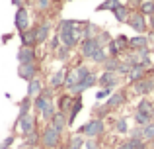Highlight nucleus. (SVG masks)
Segmentation results:
<instances>
[{
    "label": "nucleus",
    "instance_id": "38",
    "mask_svg": "<svg viewBox=\"0 0 154 149\" xmlns=\"http://www.w3.org/2000/svg\"><path fill=\"white\" fill-rule=\"evenodd\" d=\"M115 130L119 131V134H127L129 131V124H127V118H119L115 122Z\"/></svg>",
    "mask_w": 154,
    "mask_h": 149
},
{
    "label": "nucleus",
    "instance_id": "41",
    "mask_svg": "<svg viewBox=\"0 0 154 149\" xmlns=\"http://www.w3.org/2000/svg\"><path fill=\"white\" fill-rule=\"evenodd\" d=\"M111 92H113V88H102V90L96 92V96H98V98H105V96H109Z\"/></svg>",
    "mask_w": 154,
    "mask_h": 149
},
{
    "label": "nucleus",
    "instance_id": "24",
    "mask_svg": "<svg viewBox=\"0 0 154 149\" xmlns=\"http://www.w3.org/2000/svg\"><path fill=\"white\" fill-rule=\"evenodd\" d=\"M72 102H74V98H72L70 94H63L59 98V112H63V114H68L72 108Z\"/></svg>",
    "mask_w": 154,
    "mask_h": 149
},
{
    "label": "nucleus",
    "instance_id": "27",
    "mask_svg": "<svg viewBox=\"0 0 154 149\" xmlns=\"http://www.w3.org/2000/svg\"><path fill=\"white\" fill-rule=\"evenodd\" d=\"M137 110H139V112H144V114H148L150 118H154V104L150 102V100H146V98H143V100L139 102Z\"/></svg>",
    "mask_w": 154,
    "mask_h": 149
},
{
    "label": "nucleus",
    "instance_id": "3",
    "mask_svg": "<svg viewBox=\"0 0 154 149\" xmlns=\"http://www.w3.org/2000/svg\"><path fill=\"white\" fill-rule=\"evenodd\" d=\"M60 135H63V134H60V131L49 122L45 126V130H43V134H41V143L47 149H55L57 145H59V141H60Z\"/></svg>",
    "mask_w": 154,
    "mask_h": 149
},
{
    "label": "nucleus",
    "instance_id": "12",
    "mask_svg": "<svg viewBox=\"0 0 154 149\" xmlns=\"http://www.w3.org/2000/svg\"><path fill=\"white\" fill-rule=\"evenodd\" d=\"M96 83H98V75H96V73H90L86 79L82 80V83H78L74 88H72L70 94H80V92H84V90H88V88H92Z\"/></svg>",
    "mask_w": 154,
    "mask_h": 149
},
{
    "label": "nucleus",
    "instance_id": "15",
    "mask_svg": "<svg viewBox=\"0 0 154 149\" xmlns=\"http://www.w3.org/2000/svg\"><path fill=\"white\" fill-rule=\"evenodd\" d=\"M144 76H146V67L133 65L131 69H129V73H127V80H129V83H137V80L144 79Z\"/></svg>",
    "mask_w": 154,
    "mask_h": 149
},
{
    "label": "nucleus",
    "instance_id": "10",
    "mask_svg": "<svg viewBox=\"0 0 154 149\" xmlns=\"http://www.w3.org/2000/svg\"><path fill=\"white\" fill-rule=\"evenodd\" d=\"M98 49H100V43H98V39H96V37L82 39V41H80V53H82V57L90 59Z\"/></svg>",
    "mask_w": 154,
    "mask_h": 149
},
{
    "label": "nucleus",
    "instance_id": "6",
    "mask_svg": "<svg viewBox=\"0 0 154 149\" xmlns=\"http://www.w3.org/2000/svg\"><path fill=\"white\" fill-rule=\"evenodd\" d=\"M127 24H129V26H131L135 31H139V34H144V31H146V28H148V24H146V16L140 14L139 10L133 12V14L129 16Z\"/></svg>",
    "mask_w": 154,
    "mask_h": 149
},
{
    "label": "nucleus",
    "instance_id": "14",
    "mask_svg": "<svg viewBox=\"0 0 154 149\" xmlns=\"http://www.w3.org/2000/svg\"><path fill=\"white\" fill-rule=\"evenodd\" d=\"M66 75H68V71L64 69H57L55 73L51 75V79H49V84H51V88H60V86H64V80H66Z\"/></svg>",
    "mask_w": 154,
    "mask_h": 149
},
{
    "label": "nucleus",
    "instance_id": "32",
    "mask_svg": "<svg viewBox=\"0 0 154 149\" xmlns=\"http://www.w3.org/2000/svg\"><path fill=\"white\" fill-rule=\"evenodd\" d=\"M90 59H92V61H94V63H102V65H103V63H105V61H107V59H109V55L105 53V49H103V47H100V49L96 51V53L92 55Z\"/></svg>",
    "mask_w": 154,
    "mask_h": 149
},
{
    "label": "nucleus",
    "instance_id": "5",
    "mask_svg": "<svg viewBox=\"0 0 154 149\" xmlns=\"http://www.w3.org/2000/svg\"><path fill=\"white\" fill-rule=\"evenodd\" d=\"M14 24H16V30L18 31H26L31 28V22H29V12H27L26 6H18V12H16V18H14Z\"/></svg>",
    "mask_w": 154,
    "mask_h": 149
},
{
    "label": "nucleus",
    "instance_id": "21",
    "mask_svg": "<svg viewBox=\"0 0 154 149\" xmlns=\"http://www.w3.org/2000/svg\"><path fill=\"white\" fill-rule=\"evenodd\" d=\"M148 47V39L144 35H135V37H129V49H146Z\"/></svg>",
    "mask_w": 154,
    "mask_h": 149
},
{
    "label": "nucleus",
    "instance_id": "31",
    "mask_svg": "<svg viewBox=\"0 0 154 149\" xmlns=\"http://www.w3.org/2000/svg\"><path fill=\"white\" fill-rule=\"evenodd\" d=\"M55 112H57V110H55V104H53V100H51V102L41 110V118H43V120H47V122H51V118L55 116Z\"/></svg>",
    "mask_w": 154,
    "mask_h": 149
},
{
    "label": "nucleus",
    "instance_id": "13",
    "mask_svg": "<svg viewBox=\"0 0 154 149\" xmlns=\"http://www.w3.org/2000/svg\"><path fill=\"white\" fill-rule=\"evenodd\" d=\"M18 61H20V65H23V63H33L35 61V47L22 45V49L18 51Z\"/></svg>",
    "mask_w": 154,
    "mask_h": 149
},
{
    "label": "nucleus",
    "instance_id": "19",
    "mask_svg": "<svg viewBox=\"0 0 154 149\" xmlns=\"http://www.w3.org/2000/svg\"><path fill=\"white\" fill-rule=\"evenodd\" d=\"M113 16H115V20H117V22H127V20H129V16H131V10H129V6H127V4H117V6L115 8H113Z\"/></svg>",
    "mask_w": 154,
    "mask_h": 149
},
{
    "label": "nucleus",
    "instance_id": "4",
    "mask_svg": "<svg viewBox=\"0 0 154 149\" xmlns=\"http://www.w3.org/2000/svg\"><path fill=\"white\" fill-rule=\"evenodd\" d=\"M105 131V124L102 118H94L90 120V122L86 124V126H82L78 130V134H84L86 138H96V135H102Z\"/></svg>",
    "mask_w": 154,
    "mask_h": 149
},
{
    "label": "nucleus",
    "instance_id": "20",
    "mask_svg": "<svg viewBox=\"0 0 154 149\" xmlns=\"http://www.w3.org/2000/svg\"><path fill=\"white\" fill-rule=\"evenodd\" d=\"M20 37H22V45H29V47H35L37 39H35V28H29L26 31H20Z\"/></svg>",
    "mask_w": 154,
    "mask_h": 149
},
{
    "label": "nucleus",
    "instance_id": "11",
    "mask_svg": "<svg viewBox=\"0 0 154 149\" xmlns=\"http://www.w3.org/2000/svg\"><path fill=\"white\" fill-rule=\"evenodd\" d=\"M35 75H37V65H35V61L20 65V69H18V76H20V79H23V80L29 83L31 79H35Z\"/></svg>",
    "mask_w": 154,
    "mask_h": 149
},
{
    "label": "nucleus",
    "instance_id": "2",
    "mask_svg": "<svg viewBox=\"0 0 154 149\" xmlns=\"http://www.w3.org/2000/svg\"><path fill=\"white\" fill-rule=\"evenodd\" d=\"M92 71L88 69L86 65H80V67H76V69H72V71H68V75H66V80H64V88H66L68 92L72 90V88L76 86L78 83H82L84 79H86L88 75H90Z\"/></svg>",
    "mask_w": 154,
    "mask_h": 149
},
{
    "label": "nucleus",
    "instance_id": "30",
    "mask_svg": "<svg viewBox=\"0 0 154 149\" xmlns=\"http://www.w3.org/2000/svg\"><path fill=\"white\" fill-rule=\"evenodd\" d=\"M143 139L144 141H152L154 139V120L148 122L146 126H143Z\"/></svg>",
    "mask_w": 154,
    "mask_h": 149
},
{
    "label": "nucleus",
    "instance_id": "37",
    "mask_svg": "<svg viewBox=\"0 0 154 149\" xmlns=\"http://www.w3.org/2000/svg\"><path fill=\"white\" fill-rule=\"evenodd\" d=\"M29 106H31V102H29V96H27L26 100H22V104H20V112H18V120L22 118V116H26V114H29Z\"/></svg>",
    "mask_w": 154,
    "mask_h": 149
},
{
    "label": "nucleus",
    "instance_id": "8",
    "mask_svg": "<svg viewBox=\"0 0 154 149\" xmlns=\"http://www.w3.org/2000/svg\"><path fill=\"white\" fill-rule=\"evenodd\" d=\"M51 98H53V88H43V90L33 98V108L41 114V110L51 102Z\"/></svg>",
    "mask_w": 154,
    "mask_h": 149
},
{
    "label": "nucleus",
    "instance_id": "36",
    "mask_svg": "<svg viewBox=\"0 0 154 149\" xmlns=\"http://www.w3.org/2000/svg\"><path fill=\"white\" fill-rule=\"evenodd\" d=\"M84 138H82V134H78V135H74V138L70 139V145H68V149H82L84 147Z\"/></svg>",
    "mask_w": 154,
    "mask_h": 149
},
{
    "label": "nucleus",
    "instance_id": "26",
    "mask_svg": "<svg viewBox=\"0 0 154 149\" xmlns=\"http://www.w3.org/2000/svg\"><path fill=\"white\" fill-rule=\"evenodd\" d=\"M117 149H144V139H135L129 138L127 141H123Z\"/></svg>",
    "mask_w": 154,
    "mask_h": 149
},
{
    "label": "nucleus",
    "instance_id": "35",
    "mask_svg": "<svg viewBox=\"0 0 154 149\" xmlns=\"http://www.w3.org/2000/svg\"><path fill=\"white\" fill-rule=\"evenodd\" d=\"M135 122L139 124V126H146L148 122H152V118L148 114H144V112H139V110H137L135 112Z\"/></svg>",
    "mask_w": 154,
    "mask_h": 149
},
{
    "label": "nucleus",
    "instance_id": "7",
    "mask_svg": "<svg viewBox=\"0 0 154 149\" xmlns=\"http://www.w3.org/2000/svg\"><path fill=\"white\" fill-rule=\"evenodd\" d=\"M18 128H20V131H22L26 138L31 135V134H35V116L33 114L22 116V118L18 120Z\"/></svg>",
    "mask_w": 154,
    "mask_h": 149
},
{
    "label": "nucleus",
    "instance_id": "9",
    "mask_svg": "<svg viewBox=\"0 0 154 149\" xmlns=\"http://www.w3.org/2000/svg\"><path fill=\"white\" fill-rule=\"evenodd\" d=\"M133 90H135L137 94H140V96L150 94V92L154 90V79H146V76H144V79L133 83Z\"/></svg>",
    "mask_w": 154,
    "mask_h": 149
},
{
    "label": "nucleus",
    "instance_id": "34",
    "mask_svg": "<svg viewBox=\"0 0 154 149\" xmlns=\"http://www.w3.org/2000/svg\"><path fill=\"white\" fill-rule=\"evenodd\" d=\"M113 41H115V45H117L119 51H127L129 49V37H127V35H117Z\"/></svg>",
    "mask_w": 154,
    "mask_h": 149
},
{
    "label": "nucleus",
    "instance_id": "43",
    "mask_svg": "<svg viewBox=\"0 0 154 149\" xmlns=\"http://www.w3.org/2000/svg\"><path fill=\"white\" fill-rule=\"evenodd\" d=\"M10 143H12V138H8V139H6L4 143H0V149H6L8 145H10Z\"/></svg>",
    "mask_w": 154,
    "mask_h": 149
},
{
    "label": "nucleus",
    "instance_id": "29",
    "mask_svg": "<svg viewBox=\"0 0 154 149\" xmlns=\"http://www.w3.org/2000/svg\"><path fill=\"white\" fill-rule=\"evenodd\" d=\"M139 12L144 16H152L154 14V2L150 0H143V2H139Z\"/></svg>",
    "mask_w": 154,
    "mask_h": 149
},
{
    "label": "nucleus",
    "instance_id": "39",
    "mask_svg": "<svg viewBox=\"0 0 154 149\" xmlns=\"http://www.w3.org/2000/svg\"><path fill=\"white\" fill-rule=\"evenodd\" d=\"M68 55H70V47H66V45H60L59 49H57V57L63 61V59H68Z\"/></svg>",
    "mask_w": 154,
    "mask_h": 149
},
{
    "label": "nucleus",
    "instance_id": "1",
    "mask_svg": "<svg viewBox=\"0 0 154 149\" xmlns=\"http://www.w3.org/2000/svg\"><path fill=\"white\" fill-rule=\"evenodd\" d=\"M59 37L60 43L66 47H76L80 39H84V22H74V20H60L59 22Z\"/></svg>",
    "mask_w": 154,
    "mask_h": 149
},
{
    "label": "nucleus",
    "instance_id": "46",
    "mask_svg": "<svg viewBox=\"0 0 154 149\" xmlns=\"http://www.w3.org/2000/svg\"><path fill=\"white\" fill-rule=\"evenodd\" d=\"M150 2H154V0H150Z\"/></svg>",
    "mask_w": 154,
    "mask_h": 149
},
{
    "label": "nucleus",
    "instance_id": "45",
    "mask_svg": "<svg viewBox=\"0 0 154 149\" xmlns=\"http://www.w3.org/2000/svg\"><path fill=\"white\" fill-rule=\"evenodd\" d=\"M129 2H137V4H139V2H143V0H129Z\"/></svg>",
    "mask_w": 154,
    "mask_h": 149
},
{
    "label": "nucleus",
    "instance_id": "28",
    "mask_svg": "<svg viewBox=\"0 0 154 149\" xmlns=\"http://www.w3.org/2000/svg\"><path fill=\"white\" fill-rule=\"evenodd\" d=\"M98 35V26L92 22H84V39H90Z\"/></svg>",
    "mask_w": 154,
    "mask_h": 149
},
{
    "label": "nucleus",
    "instance_id": "44",
    "mask_svg": "<svg viewBox=\"0 0 154 149\" xmlns=\"http://www.w3.org/2000/svg\"><path fill=\"white\" fill-rule=\"evenodd\" d=\"M150 28H152V30H154V14L150 16Z\"/></svg>",
    "mask_w": 154,
    "mask_h": 149
},
{
    "label": "nucleus",
    "instance_id": "22",
    "mask_svg": "<svg viewBox=\"0 0 154 149\" xmlns=\"http://www.w3.org/2000/svg\"><path fill=\"white\" fill-rule=\"evenodd\" d=\"M125 102V92H111V94L107 96V100H105V104H107L109 108H115V106H121V104Z\"/></svg>",
    "mask_w": 154,
    "mask_h": 149
},
{
    "label": "nucleus",
    "instance_id": "40",
    "mask_svg": "<svg viewBox=\"0 0 154 149\" xmlns=\"http://www.w3.org/2000/svg\"><path fill=\"white\" fill-rule=\"evenodd\" d=\"M49 6H51V0H37V8L39 10H49Z\"/></svg>",
    "mask_w": 154,
    "mask_h": 149
},
{
    "label": "nucleus",
    "instance_id": "42",
    "mask_svg": "<svg viewBox=\"0 0 154 149\" xmlns=\"http://www.w3.org/2000/svg\"><path fill=\"white\" fill-rule=\"evenodd\" d=\"M84 147H86V149H98V143H96L94 138H88V141L84 143Z\"/></svg>",
    "mask_w": 154,
    "mask_h": 149
},
{
    "label": "nucleus",
    "instance_id": "18",
    "mask_svg": "<svg viewBox=\"0 0 154 149\" xmlns=\"http://www.w3.org/2000/svg\"><path fill=\"white\" fill-rule=\"evenodd\" d=\"M49 31H51V24L49 22L39 24V26L35 28V39H37V43H45L47 39H49Z\"/></svg>",
    "mask_w": 154,
    "mask_h": 149
},
{
    "label": "nucleus",
    "instance_id": "16",
    "mask_svg": "<svg viewBox=\"0 0 154 149\" xmlns=\"http://www.w3.org/2000/svg\"><path fill=\"white\" fill-rule=\"evenodd\" d=\"M98 83H100V86H103V88H113L117 84L115 73H113V71H103V73L98 76Z\"/></svg>",
    "mask_w": 154,
    "mask_h": 149
},
{
    "label": "nucleus",
    "instance_id": "23",
    "mask_svg": "<svg viewBox=\"0 0 154 149\" xmlns=\"http://www.w3.org/2000/svg\"><path fill=\"white\" fill-rule=\"evenodd\" d=\"M41 90H43V84H41V80H39L37 76H35V79H31L29 83H27V96H29V98H31V96L35 98V96H37Z\"/></svg>",
    "mask_w": 154,
    "mask_h": 149
},
{
    "label": "nucleus",
    "instance_id": "33",
    "mask_svg": "<svg viewBox=\"0 0 154 149\" xmlns=\"http://www.w3.org/2000/svg\"><path fill=\"white\" fill-rule=\"evenodd\" d=\"M103 65H105V71H113V73H117V71H119L121 61H119V57H109Z\"/></svg>",
    "mask_w": 154,
    "mask_h": 149
},
{
    "label": "nucleus",
    "instance_id": "17",
    "mask_svg": "<svg viewBox=\"0 0 154 149\" xmlns=\"http://www.w3.org/2000/svg\"><path fill=\"white\" fill-rule=\"evenodd\" d=\"M51 124L60 131V134H64V130H66V126H68V118H66V114H63V112L57 110V112H55V116L51 118Z\"/></svg>",
    "mask_w": 154,
    "mask_h": 149
},
{
    "label": "nucleus",
    "instance_id": "25",
    "mask_svg": "<svg viewBox=\"0 0 154 149\" xmlns=\"http://www.w3.org/2000/svg\"><path fill=\"white\" fill-rule=\"evenodd\" d=\"M82 110V98H74V102H72V108H70V112H68V126H72L74 124V120H76V116H78V112Z\"/></svg>",
    "mask_w": 154,
    "mask_h": 149
}]
</instances>
